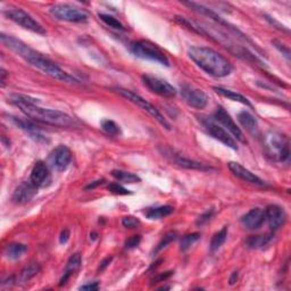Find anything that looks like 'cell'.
<instances>
[{"label": "cell", "instance_id": "13", "mask_svg": "<svg viewBox=\"0 0 291 291\" xmlns=\"http://www.w3.org/2000/svg\"><path fill=\"white\" fill-rule=\"evenodd\" d=\"M204 126H205V129L207 130V132L210 133L213 138L216 139V140L222 142L223 145L229 147V148H231L233 150H238L235 138H232L230 136V133H229L224 128H222V126H220L219 124H216L215 122H213L211 120L205 121Z\"/></svg>", "mask_w": 291, "mask_h": 291}, {"label": "cell", "instance_id": "46", "mask_svg": "<svg viewBox=\"0 0 291 291\" xmlns=\"http://www.w3.org/2000/svg\"><path fill=\"white\" fill-rule=\"evenodd\" d=\"M1 84H2V87H3V84H5V79H6V72H5V69H1Z\"/></svg>", "mask_w": 291, "mask_h": 291}, {"label": "cell", "instance_id": "12", "mask_svg": "<svg viewBox=\"0 0 291 291\" xmlns=\"http://www.w3.org/2000/svg\"><path fill=\"white\" fill-rule=\"evenodd\" d=\"M215 120L219 121L221 124L224 126V129L227 130L228 132H230L238 141H240L243 143H247V140H246L243 131L239 129V126H238L237 123L233 121V118L231 117L230 114H229L227 110L222 107V106H219V107L216 108Z\"/></svg>", "mask_w": 291, "mask_h": 291}, {"label": "cell", "instance_id": "4", "mask_svg": "<svg viewBox=\"0 0 291 291\" xmlns=\"http://www.w3.org/2000/svg\"><path fill=\"white\" fill-rule=\"evenodd\" d=\"M266 156L273 162L288 163L290 158V143L288 137L278 131L270 130L264 137Z\"/></svg>", "mask_w": 291, "mask_h": 291}, {"label": "cell", "instance_id": "44", "mask_svg": "<svg viewBox=\"0 0 291 291\" xmlns=\"http://www.w3.org/2000/svg\"><path fill=\"white\" fill-rule=\"evenodd\" d=\"M238 281V272H233L231 274V277H230V280H229V282H230V285L233 286L236 284V282Z\"/></svg>", "mask_w": 291, "mask_h": 291}, {"label": "cell", "instance_id": "34", "mask_svg": "<svg viewBox=\"0 0 291 291\" xmlns=\"http://www.w3.org/2000/svg\"><path fill=\"white\" fill-rule=\"evenodd\" d=\"M122 225L125 229H134L140 225V220L134 216H125L122 219Z\"/></svg>", "mask_w": 291, "mask_h": 291}, {"label": "cell", "instance_id": "29", "mask_svg": "<svg viewBox=\"0 0 291 291\" xmlns=\"http://www.w3.org/2000/svg\"><path fill=\"white\" fill-rule=\"evenodd\" d=\"M228 237V228L224 227L221 229L220 231H217L214 236L212 237L211 240V249L212 252H216L222 247L223 244L225 243Z\"/></svg>", "mask_w": 291, "mask_h": 291}, {"label": "cell", "instance_id": "22", "mask_svg": "<svg viewBox=\"0 0 291 291\" xmlns=\"http://www.w3.org/2000/svg\"><path fill=\"white\" fill-rule=\"evenodd\" d=\"M40 272V265L38 263H31L25 266L16 277V285H25L32 280Z\"/></svg>", "mask_w": 291, "mask_h": 291}, {"label": "cell", "instance_id": "45", "mask_svg": "<svg viewBox=\"0 0 291 291\" xmlns=\"http://www.w3.org/2000/svg\"><path fill=\"white\" fill-rule=\"evenodd\" d=\"M171 274H172V272H165L164 274H161V276H159L157 279H156L155 281H163V280H165V279L169 278L171 276Z\"/></svg>", "mask_w": 291, "mask_h": 291}, {"label": "cell", "instance_id": "42", "mask_svg": "<svg viewBox=\"0 0 291 291\" xmlns=\"http://www.w3.org/2000/svg\"><path fill=\"white\" fill-rule=\"evenodd\" d=\"M98 289H99V284H98V282H92V284L84 285L80 288V290H92V291Z\"/></svg>", "mask_w": 291, "mask_h": 291}, {"label": "cell", "instance_id": "33", "mask_svg": "<svg viewBox=\"0 0 291 291\" xmlns=\"http://www.w3.org/2000/svg\"><path fill=\"white\" fill-rule=\"evenodd\" d=\"M99 18L106 24V25H108L109 27L115 28V30H121V31L124 30L123 24L117 18L113 17V16H110L108 14H99Z\"/></svg>", "mask_w": 291, "mask_h": 291}, {"label": "cell", "instance_id": "37", "mask_svg": "<svg viewBox=\"0 0 291 291\" xmlns=\"http://www.w3.org/2000/svg\"><path fill=\"white\" fill-rule=\"evenodd\" d=\"M140 243H141V236H132L125 241L124 246L126 249H133L138 247V246L140 245Z\"/></svg>", "mask_w": 291, "mask_h": 291}, {"label": "cell", "instance_id": "6", "mask_svg": "<svg viewBox=\"0 0 291 291\" xmlns=\"http://www.w3.org/2000/svg\"><path fill=\"white\" fill-rule=\"evenodd\" d=\"M114 90H115L118 95L124 97L125 99H128L129 101L132 102V104L139 106V107H140L141 109H143L145 112L148 113L149 115L151 117H154L155 120L157 121L164 129H166L169 131L171 130V124L169 122H167L166 118L162 115L161 112H159V110L156 108L154 105H151L148 100L145 99V98H142L141 96L137 95L136 92L131 91V90H128V89H124V88H116Z\"/></svg>", "mask_w": 291, "mask_h": 291}, {"label": "cell", "instance_id": "3", "mask_svg": "<svg viewBox=\"0 0 291 291\" xmlns=\"http://www.w3.org/2000/svg\"><path fill=\"white\" fill-rule=\"evenodd\" d=\"M191 60L207 74L225 77L231 74L232 64L224 56L207 47H191L188 50Z\"/></svg>", "mask_w": 291, "mask_h": 291}, {"label": "cell", "instance_id": "23", "mask_svg": "<svg viewBox=\"0 0 291 291\" xmlns=\"http://www.w3.org/2000/svg\"><path fill=\"white\" fill-rule=\"evenodd\" d=\"M214 91L217 93V95L222 96V97H224V98H228L229 100L240 102V104L248 106V107H252L251 101H249V100L247 99V98H246V97L243 96V95H240V93L236 92V91H232V90L224 89V88H220V87H215V88H214Z\"/></svg>", "mask_w": 291, "mask_h": 291}, {"label": "cell", "instance_id": "1", "mask_svg": "<svg viewBox=\"0 0 291 291\" xmlns=\"http://www.w3.org/2000/svg\"><path fill=\"white\" fill-rule=\"evenodd\" d=\"M1 42L3 44L11 49L14 52H16L18 56L22 57L23 59H25L28 64L34 66L35 68L40 69L41 72H43L44 74L52 77V79L64 81V82H71V83H76V80L73 79L72 76H69L66 72H64L58 65L54 61L47 58L46 56L40 54L34 49H32L25 44L22 41L15 39L14 36L1 34L0 35Z\"/></svg>", "mask_w": 291, "mask_h": 291}, {"label": "cell", "instance_id": "14", "mask_svg": "<svg viewBox=\"0 0 291 291\" xmlns=\"http://www.w3.org/2000/svg\"><path fill=\"white\" fill-rule=\"evenodd\" d=\"M30 181L38 188H46L51 182V174L46 163L36 162L31 171Z\"/></svg>", "mask_w": 291, "mask_h": 291}, {"label": "cell", "instance_id": "25", "mask_svg": "<svg viewBox=\"0 0 291 291\" xmlns=\"http://www.w3.org/2000/svg\"><path fill=\"white\" fill-rule=\"evenodd\" d=\"M27 252V246L19 244V243H13L9 244L5 249V255L8 260L16 261L19 260L20 257L24 256V254Z\"/></svg>", "mask_w": 291, "mask_h": 291}, {"label": "cell", "instance_id": "26", "mask_svg": "<svg viewBox=\"0 0 291 291\" xmlns=\"http://www.w3.org/2000/svg\"><path fill=\"white\" fill-rule=\"evenodd\" d=\"M174 208L172 206H158V207H153V208H148L145 212V215L147 219L149 220H162L164 217L171 215L173 213Z\"/></svg>", "mask_w": 291, "mask_h": 291}, {"label": "cell", "instance_id": "28", "mask_svg": "<svg viewBox=\"0 0 291 291\" xmlns=\"http://www.w3.org/2000/svg\"><path fill=\"white\" fill-rule=\"evenodd\" d=\"M272 240V235H260V236H252L247 240V245L249 248L258 249L263 248Z\"/></svg>", "mask_w": 291, "mask_h": 291}, {"label": "cell", "instance_id": "24", "mask_svg": "<svg viewBox=\"0 0 291 291\" xmlns=\"http://www.w3.org/2000/svg\"><path fill=\"white\" fill-rule=\"evenodd\" d=\"M238 120H239L240 124L251 133H256L258 131V124L256 118L254 117L251 113L247 110H243L238 115Z\"/></svg>", "mask_w": 291, "mask_h": 291}, {"label": "cell", "instance_id": "38", "mask_svg": "<svg viewBox=\"0 0 291 291\" xmlns=\"http://www.w3.org/2000/svg\"><path fill=\"white\" fill-rule=\"evenodd\" d=\"M213 215H214V211L213 210L204 213V214L199 217L198 221H197V225H204V224H206L207 222H210V220L212 219Z\"/></svg>", "mask_w": 291, "mask_h": 291}, {"label": "cell", "instance_id": "19", "mask_svg": "<svg viewBox=\"0 0 291 291\" xmlns=\"http://www.w3.org/2000/svg\"><path fill=\"white\" fill-rule=\"evenodd\" d=\"M265 221V211L261 208H253L241 217V224L248 230H257L264 224Z\"/></svg>", "mask_w": 291, "mask_h": 291}, {"label": "cell", "instance_id": "10", "mask_svg": "<svg viewBox=\"0 0 291 291\" xmlns=\"http://www.w3.org/2000/svg\"><path fill=\"white\" fill-rule=\"evenodd\" d=\"M143 84L148 88L151 92L164 98H173L176 95V89L169 82L159 79V77L151 75L142 76Z\"/></svg>", "mask_w": 291, "mask_h": 291}, {"label": "cell", "instance_id": "17", "mask_svg": "<svg viewBox=\"0 0 291 291\" xmlns=\"http://www.w3.org/2000/svg\"><path fill=\"white\" fill-rule=\"evenodd\" d=\"M265 219L272 230H278L285 224L287 215L284 208L279 205H270L265 210Z\"/></svg>", "mask_w": 291, "mask_h": 291}, {"label": "cell", "instance_id": "20", "mask_svg": "<svg viewBox=\"0 0 291 291\" xmlns=\"http://www.w3.org/2000/svg\"><path fill=\"white\" fill-rule=\"evenodd\" d=\"M11 121H13L14 124L16 126H18L20 130L25 131L26 133H28V136L31 138H33L35 141H47L42 134L40 133V131L36 129V126L34 124H32L31 122H28L26 120H22V118L17 117H11Z\"/></svg>", "mask_w": 291, "mask_h": 291}, {"label": "cell", "instance_id": "31", "mask_svg": "<svg viewBox=\"0 0 291 291\" xmlns=\"http://www.w3.org/2000/svg\"><path fill=\"white\" fill-rule=\"evenodd\" d=\"M176 239H178V233H176L175 231L167 232L165 236H163V238L161 239V241L158 243V245L156 246V248L154 249V253L156 254V253L163 251L164 248H166L167 246H169L171 243H173V241H175Z\"/></svg>", "mask_w": 291, "mask_h": 291}, {"label": "cell", "instance_id": "8", "mask_svg": "<svg viewBox=\"0 0 291 291\" xmlns=\"http://www.w3.org/2000/svg\"><path fill=\"white\" fill-rule=\"evenodd\" d=\"M49 13L52 17L61 22L87 23L89 19V16L84 10L71 5H55L50 7Z\"/></svg>", "mask_w": 291, "mask_h": 291}, {"label": "cell", "instance_id": "36", "mask_svg": "<svg viewBox=\"0 0 291 291\" xmlns=\"http://www.w3.org/2000/svg\"><path fill=\"white\" fill-rule=\"evenodd\" d=\"M272 43L274 44V47H276L279 51L281 52L282 55H284L287 59L290 60V49L288 46H286L285 43L280 42V41L278 40H273Z\"/></svg>", "mask_w": 291, "mask_h": 291}, {"label": "cell", "instance_id": "9", "mask_svg": "<svg viewBox=\"0 0 291 291\" xmlns=\"http://www.w3.org/2000/svg\"><path fill=\"white\" fill-rule=\"evenodd\" d=\"M72 162V151L68 147L59 145L51 151L48 157V164L57 172H63L67 169Z\"/></svg>", "mask_w": 291, "mask_h": 291}, {"label": "cell", "instance_id": "11", "mask_svg": "<svg viewBox=\"0 0 291 291\" xmlns=\"http://www.w3.org/2000/svg\"><path fill=\"white\" fill-rule=\"evenodd\" d=\"M181 95L188 105L196 109H203L208 104V97L202 89L184 84L181 87Z\"/></svg>", "mask_w": 291, "mask_h": 291}, {"label": "cell", "instance_id": "5", "mask_svg": "<svg viewBox=\"0 0 291 291\" xmlns=\"http://www.w3.org/2000/svg\"><path fill=\"white\" fill-rule=\"evenodd\" d=\"M129 50L131 51V54L138 57V58L155 61V63L164 65V66H170V60L167 59L166 55L156 44L151 43L150 41H133V42L130 43Z\"/></svg>", "mask_w": 291, "mask_h": 291}, {"label": "cell", "instance_id": "27", "mask_svg": "<svg viewBox=\"0 0 291 291\" xmlns=\"http://www.w3.org/2000/svg\"><path fill=\"white\" fill-rule=\"evenodd\" d=\"M112 176L113 178H115L117 181H120L122 183L132 184V183H138L141 181V179L139 178L138 175L130 173V172H126V171H122V170L112 171Z\"/></svg>", "mask_w": 291, "mask_h": 291}, {"label": "cell", "instance_id": "41", "mask_svg": "<svg viewBox=\"0 0 291 291\" xmlns=\"http://www.w3.org/2000/svg\"><path fill=\"white\" fill-rule=\"evenodd\" d=\"M112 261H113V257H107V258H105V260L102 261L101 263H100L99 268H98V271H99V272H102V271H104V270H106V268H107V266H109L110 262H112Z\"/></svg>", "mask_w": 291, "mask_h": 291}, {"label": "cell", "instance_id": "35", "mask_svg": "<svg viewBox=\"0 0 291 291\" xmlns=\"http://www.w3.org/2000/svg\"><path fill=\"white\" fill-rule=\"evenodd\" d=\"M108 190L112 192V194L114 195H130L131 194V191L128 190V189H125L124 187H122L121 184H118V183H112V184H109L108 186Z\"/></svg>", "mask_w": 291, "mask_h": 291}, {"label": "cell", "instance_id": "30", "mask_svg": "<svg viewBox=\"0 0 291 291\" xmlns=\"http://www.w3.org/2000/svg\"><path fill=\"white\" fill-rule=\"evenodd\" d=\"M100 125H101V129L104 130L106 133L109 134V136L117 137V136H120V134H121L120 125L116 124V123L114 121H112V120L101 121Z\"/></svg>", "mask_w": 291, "mask_h": 291}, {"label": "cell", "instance_id": "21", "mask_svg": "<svg viewBox=\"0 0 291 291\" xmlns=\"http://www.w3.org/2000/svg\"><path fill=\"white\" fill-rule=\"evenodd\" d=\"M82 263V258L80 254H74V255H72L71 257L68 258L67 261V264H66V268H65V272H64V276L63 278L60 279L59 281V286H65L67 284L68 279L71 278L73 274H74L77 270L80 269Z\"/></svg>", "mask_w": 291, "mask_h": 291}, {"label": "cell", "instance_id": "32", "mask_svg": "<svg viewBox=\"0 0 291 291\" xmlns=\"http://www.w3.org/2000/svg\"><path fill=\"white\" fill-rule=\"evenodd\" d=\"M200 239V233L198 232H194V233H189V235H186L181 240V251L182 252H187L192 245L197 243Z\"/></svg>", "mask_w": 291, "mask_h": 291}, {"label": "cell", "instance_id": "7", "mask_svg": "<svg viewBox=\"0 0 291 291\" xmlns=\"http://www.w3.org/2000/svg\"><path fill=\"white\" fill-rule=\"evenodd\" d=\"M5 15L14 23L18 24L22 27L28 30L31 32L38 34H46V30L42 27V25L39 22L32 17V16L26 13L25 10L18 7H10L5 10Z\"/></svg>", "mask_w": 291, "mask_h": 291}, {"label": "cell", "instance_id": "2", "mask_svg": "<svg viewBox=\"0 0 291 291\" xmlns=\"http://www.w3.org/2000/svg\"><path fill=\"white\" fill-rule=\"evenodd\" d=\"M10 101L19 107L27 117L35 122L51 126H58V128H72V126L76 125L74 118L69 116L68 114L60 112V110L39 107L38 101L28 97L15 95L11 97Z\"/></svg>", "mask_w": 291, "mask_h": 291}, {"label": "cell", "instance_id": "15", "mask_svg": "<svg viewBox=\"0 0 291 291\" xmlns=\"http://www.w3.org/2000/svg\"><path fill=\"white\" fill-rule=\"evenodd\" d=\"M164 155L166 156L167 158H170L172 162H173L175 165H178L180 167H183V169H188V170H197V171H212L214 170L212 166H208L206 164L192 161V159L182 157L181 155L175 154L173 151H164Z\"/></svg>", "mask_w": 291, "mask_h": 291}, {"label": "cell", "instance_id": "16", "mask_svg": "<svg viewBox=\"0 0 291 291\" xmlns=\"http://www.w3.org/2000/svg\"><path fill=\"white\" fill-rule=\"evenodd\" d=\"M229 169L235 174L237 178H239L243 180L245 182H248L251 184H255V186H260V187H264L265 182L262 180L261 178H258L257 175L252 173L251 171L246 169L241 164L237 163V162H230L228 164Z\"/></svg>", "mask_w": 291, "mask_h": 291}, {"label": "cell", "instance_id": "40", "mask_svg": "<svg viewBox=\"0 0 291 291\" xmlns=\"http://www.w3.org/2000/svg\"><path fill=\"white\" fill-rule=\"evenodd\" d=\"M69 236H71V233H69L68 229H64L63 231L60 232V236H59V243L60 244H66L68 239H69Z\"/></svg>", "mask_w": 291, "mask_h": 291}, {"label": "cell", "instance_id": "18", "mask_svg": "<svg viewBox=\"0 0 291 291\" xmlns=\"http://www.w3.org/2000/svg\"><path fill=\"white\" fill-rule=\"evenodd\" d=\"M36 192H38V188L31 181H26L16 188L11 199L15 204H26L34 198Z\"/></svg>", "mask_w": 291, "mask_h": 291}, {"label": "cell", "instance_id": "43", "mask_svg": "<svg viewBox=\"0 0 291 291\" xmlns=\"http://www.w3.org/2000/svg\"><path fill=\"white\" fill-rule=\"evenodd\" d=\"M102 183H104V180H98V181H95L93 183H90L89 186L85 187V189H87V190L91 189L92 190L93 188H96L97 186H100V184H102Z\"/></svg>", "mask_w": 291, "mask_h": 291}, {"label": "cell", "instance_id": "39", "mask_svg": "<svg viewBox=\"0 0 291 291\" xmlns=\"http://www.w3.org/2000/svg\"><path fill=\"white\" fill-rule=\"evenodd\" d=\"M264 17H265V19L268 20V22H270V24H272V25L274 26V27H277V28H279V30L280 31H284V32H287V33H288L289 32V30L288 28H287L286 26H284V25H281L280 23L278 22V20H276L274 19L273 17H271V16H269V15H264Z\"/></svg>", "mask_w": 291, "mask_h": 291}]
</instances>
